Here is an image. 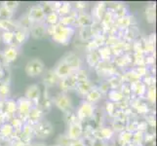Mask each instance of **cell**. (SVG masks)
Segmentation results:
<instances>
[{
  "mask_svg": "<svg viewBox=\"0 0 157 146\" xmlns=\"http://www.w3.org/2000/svg\"><path fill=\"white\" fill-rule=\"evenodd\" d=\"M75 29L73 28H67L62 24L53 25V33L51 35L54 42L58 43L59 45L67 46L69 44L72 36L74 35Z\"/></svg>",
  "mask_w": 157,
  "mask_h": 146,
  "instance_id": "6da1fadb",
  "label": "cell"
},
{
  "mask_svg": "<svg viewBox=\"0 0 157 146\" xmlns=\"http://www.w3.org/2000/svg\"><path fill=\"white\" fill-rule=\"evenodd\" d=\"M51 100H52V103L55 104L59 110L64 113V114L73 111L71 99H69V96L67 94H63V93L57 94L56 95H54L52 97Z\"/></svg>",
  "mask_w": 157,
  "mask_h": 146,
  "instance_id": "7a4b0ae2",
  "label": "cell"
},
{
  "mask_svg": "<svg viewBox=\"0 0 157 146\" xmlns=\"http://www.w3.org/2000/svg\"><path fill=\"white\" fill-rule=\"evenodd\" d=\"M25 71L29 77H37L45 71V64L40 58H32L25 64Z\"/></svg>",
  "mask_w": 157,
  "mask_h": 146,
  "instance_id": "3957f363",
  "label": "cell"
},
{
  "mask_svg": "<svg viewBox=\"0 0 157 146\" xmlns=\"http://www.w3.org/2000/svg\"><path fill=\"white\" fill-rule=\"evenodd\" d=\"M95 71L100 77L104 78H110L112 76H115L117 74V67L114 66L112 62H102L101 61L99 64L95 68Z\"/></svg>",
  "mask_w": 157,
  "mask_h": 146,
  "instance_id": "277c9868",
  "label": "cell"
},
{
  "mask_svg": "<svg viewBox=\"0 0 157 146\" xmlns=\"http://www.w3.org/2000/svg\"><path fill=\"white\" fill-rule=\"evenodd\" d=\"M53 133V125L47 120H42L33 126L34 137L40 139H45Z\"/></svg>",
  "mask_w": 157,
  "mask_h": 146,
  "instance_id": "5b68a950",
  "label": "cell"
},
{
  "mask_svg": "<svg viewBox=\"0 0 157 146\" xmlns=\"http://www.w3.org/2000/svg\"><path fill=\"white\" fill-rule=\"evenodd\" d=\"M77 116V119L80 123H82L85 120H89V119L93 118L95 115V106L94 104H91L89 102L83 100L80 103L77 112L75 113Z\"/></svg>",
  "mask_w": 157,
  "mask_h": 146,
  "instance_id": "8992f818",
  "label": "cell"
},
{
  "mask_svg": "<svg viewBox=\"0 0 157 146\" xmlns=\"http://www.w3.org/2000/svg\"><path fill=\"white\" fill-rule=\"evenodd\" d=\"M32 106H34L32 104V102L28 100L25 97H21V99L17 101V113L18 116L24 123L26 122V118L32 108Z\"/></svg>",
  "mask_w": 157,
  "mask_h": 146,
  "instance_id": "52a82bcc",
  "label": "cell"
},
{
  "mask_svg": "<svg viewBox=\"0 0 157 146\" xmlns=\"http://www.w3.org/2000/svg\"><path fill=\"white\" fill-rule=\"evenodd\" d=\"M29 19L32 24H38V23H44L45 20V13L43 11L42 7L40 6V4H35L29 9V11L26 12Z\"/></svg>",
  "mask_w": 157,
  "mask_h": 146,
  "instance_id": "ba28073f",
  "label": "cell"
},
{
  "mask_svg": "<svg viewBox=\"0 0 157 146\" xmlns=\"http://www.w3.org/2000/svg\"><path fill=\"white\" fill-rule=\"evenodd\" d=\"M84 133V129L82 126V123L80 122H75L68 125L67 128V136L68 137V138L73 141V140H77L82 138V136Z\"/></svg>",
  "mask_w": 157,
  "mask_h": 146,
  "instance_id": "9c48e42d",
  "label": "cell"
},
{
  "mask_svg": "<svg viewBox=\"0 0 157 146\" xmlns=\"http://www.w3.org/2000/svg\"><path fill=\"white\" fill-rule=\"evenodd\" d=\"M64 62H67L68 66L71 67V69L73 70V72H76L77 70H79L80 68H82V62H81V58H79V56H77L76 54L73 52H68L67 54H64L63 56V58H61Z\"/></svg>",
  "mask_w": 157,
  "mask_h": 146,
  "instance_id": "30bf717a",
  "label": "cell"
},
{
  "mask_svg": "<svg viewBox=\"0 0 157 146\" xmlns=\"http://www.w3.org/2000/svg\"><path fill=\"white\" fill-rule=\"evenodd\" d=\"M25 97L30 102H32V104L38 106V102L40 100L41 97V93H40V88L38 85L33 84L30 85L29 87L26 89Z\"/></svg>",
  "mask_w": 157,
  "mask_h": 146,
  "instance_id": "8fae6325",
  "label": "cell"
},
{
  "mask_svg": "<svg viewBox=\"0 0 157 146\" xmlns=\"http://www.w3.org/2000/svg\"><path fill=\"white\" fill-rule=\"evenodd\" d=\"M53 69L59 80H62V79L66 78V77L69 76V75L74 73L71 67H70L67 62H64L63 59H59L58 63L56 64V66Z\"/></svg>",
  "mask_w": 157,
  "mask_h": 146,
  "instance_id": "7c38bea8",
  "label": "cell"
},
{
  "mask_svg": "<svg viewBox=\"0 0 157 146\" xmlns=\"http://www.w3.org/2000/svg\"><path fill=\"white\" fill-rule=\"evenodd\" d=\"M2 103V112L1 114L4 115V117H9L10 120L11 118L14 117L15 114L17 113V101H15L13 99H5V100H0Z\"/></svg>",
  "mask_w": 157,
  "mask_h": 146,
  "instance_id": "4fadbf2b",
  "label": "cell"
},
{
  "mask_svg": "<svg viewBox=\"0 0 157 146\" xmlns=\"http://www.w3.org/2000/svg\"><path fill=\"white\" fill-rule=\"evenodd\" d=\"M77 83L78 82L76 80V77H75V75L73 73V74L69 75V76H67L66 78L59 80V88H61V90H62V93L66 94L68 91L74 90L75 87H76Z\"/></svg>",
  "mask_w": 157,
  "mask_h": 146,
  "instance_id": "5bb4252c",
  "label": "cell"
},
{
  "mask_svg": "<svg viewBox=\"0 0 157 146\" xmlns=\"http://www.w3.org/2000/svg\"><path fill=\"white\" fill-rule=\"evenodd\" d=\"M0 137L2 139H8L12 141L13 139L18 138V133L14 131L10 123H3L0 126Z\"/></svg>",
  "mask_w": 157,
  "mask_h": 146,
  "instance_id": "9a60e30c",
  "label": "cell"
},
{
  "mask_svg": "<svg viewBox=\"0 0 157 146\" xmlns=\"http://www.w3.org/2000/svg\"><path fill=\"white\" fill-rule=\"evenodd\" d=\"M19 56V48L18 46H9L2 53L3 63L10 64L17 59Z\"/></svg>",
  "mask_w": 157,
  "mask_h": 146,
  "instance_id": "2e32d148",
  "label": "cell"
},
{
  "mask_svg": "<svg viewBox=\"0 0 157 146\" xmlns=\"http://www.w3.org/2000/svg\"><path fill=\"white\" fill-rule=\"evenodd\" d=\"M42 117H43V111L40 109L39 106L34 105V106H32V108L30 109L25 123L33 127L34 125H36L37 123L42 120Z\"/></svg>",
  "mask_w": 157,
  "mask_h": 146,
  "instance_id": "e0dca14e",
  "label": "cell"
},
{
  "mask_svg": "<svg viewBox=\"0 0 157 146\" xmlns=\"http://www.w3.org/2000/svg\"><path fill=\"white\" fill-rule=\"evenodd\" d=\"M29 34L35 39H43L47 35V25L44 23L33 24L29 29Z\"/></svg>",
  "mask_w": 157,
  "mask_h": 146,
  "instance_id": "ac0fdd59",
  "label": "cell"
},
{
  "mask_svg": "<svg viewBox=\"0 0 157 146\" xmlns=\"http://www.w3.org/2000/svg\"><path fill=\"white\" fill-rule=\"evenodd\" d=\"M107 10V4L105 2H98L97 3L93 10H92V18H93L94 21H101L102 18Z\"/></svg>",
  "mask_w": 157,
  "mask_h": 146,
  "instance_id": "d6986e66",
  "label": "cell"
},
{
  "mask_svg": "<svg viewBox=\"0 0 157 146\" xmlns=\"http://www.w3.org/2000/svg\"><path fill=\"white\" fill-rule=\"evenodd\" d=\"M136 21L134 20V17L131 15H127L125 17H122V18H118L114 20V26L119 29V30H124L130 26L135 25Z\"/></svg>",
  "mask_w": 157,
  "mask_h": 146,
  "instance_id": "ffe728a7",
  "label": "cell"
},
{
  "mask_svg": "<svg viewBox=\"0 0 157 146\" xmlns=\"http://www.w3.org/2000/svg\"><path fill=\"white\" fill-rule=\"evenodd\" d=\"M59 82V79L56 75L54 69H48L44 73L43 76V84H44L45 88H53L56 85H58Z\"/></svg>",
  "mask_w": 157,
  "mask_h": 146,
  "instance_id": "44dd1931",
  "label": "cell"
},
{
  "mask_svg": "<svg viewBox=\"0 0 157 146\" xmlns=\"http://www.w3.org/2000/svg\"><path fill=\"white\" fill-rule=\"evenodd\" d=\"M34 137L33 134V127L29 125V124L25 123L23 129H21V132L18 134V138L21 139V141L25 143H30L32 137Z\"/></svg>",
  "mask_w": 157,
  "mask_h": 146,
  "instance_id": "7402d4cb",
  "label": "cell"
},
{
  "mask_svg": "<svg viewBox=\"0 0 157 146\" xmlns=\"http://www.w3.org/2000/svg\"><path fill=\"white\" fill-rule=\"evenodd\" d=\"M93 88H95L94 83L92 82L91 80H86V81H83V82H78L74 90L76 91V93L79 96L84 99L86 95H87Z\"/></svg>",
  "mask_w": 157,
  "mask_h": 146,
  "instance_id": "603a6c76",
  "label": "cell"
},
{
  "mask_svg": "<svg viewBox=\"0 0 157 146\" xmlns=\"http://www.w3.org/2000/svg\"><path fill=\"white\" fill-rule=\"evenodd\" d=\"M93 18L91 14L87 12H77V17L75 24H77L79 28H86V26H91L93 24Z\"/></svg>",
  "mask_w": 157,
  "mask_h": 146,
  "instance_id": "cb8c5ba5",
  "label": "cell"
},
{
  "mask_svg": "<svg viewBox=\"0 0 157 146\" xmlns=\"http://www.w3.org/2000/svg\"><path fill=\"white\" fill-rule=\"evenodd\" d=\"M128 119L123 116V114L119 117L113 118V121L111 124V129L114 131V133H121L124 129H126V125H127Z\"/></svg>",
  "mask_w": 157,
  "mask_h": 146,
  "instance_id": "d4e9b609",
  "label": "cell"
},
{
  "mask_svg": "<svg viewBox=\"0 0 157 146\" xmlns=\"http://www.w3.org/2000/svg\"><path fill=\"white\" fill-rule=\"evenodd\" d=\"M107 8H109L113 12L115 19L122 18V17H125L127 15H130L127 5L124 3H114V5H113L112 7L107 6Z\"/></svg>",
  "mask_w": 157,
  "mask_h": 146,
  "instance_id": "484cf974",
  "label": "cell"
},
{
  "mask_svg": "<svg viewBox=\"0 0 157 146\" xmlns=\"http://www.w3.org/2000/svg\"><path fill=\"white\" fill-rule=\"evenodd\" d=\"M76 17L77 12L75 10H72L70 14L63 16V17H59V24L63 26H67V28H72V25L75 24V21H76Z\"/></svg>",
  "mask_w": 157,
  "mask_h": 146,
  "instance_id": "4316f807",
  "label": "cell"
},
{
  "mask_svg": "<svg viewBox=\"0 0 157 146\" xmlns=\"http://www.w3.org/2000/svg\"><path fill=\"white\" fill-rule=\"evenodd\" d=\"M101 61L100 54L97 51H90L87 52V55H86V62H87L88 66L92 68H95L99 64V62Z\"/></svg>",
  "mask_w": 157,
  "mask_h": 146,
  "instance_id": "83f0119b",
  "label": "cell"
},
{
  "mask_svg": "<svg viewBox=\"0 0 157 146\" xmlns=\"http://www.w3.org/2000/svg\"><path fill=\"white\" fill-rule=\"evenodd\" d=\"M130 86H131L132 94H135L139 99L144 96L147 87L142 82V81H138V82L132 83V84H130Z\"/></svg>",
  "mask_w": 157,
  "mask_h": 146,
  "instance_id": "f1b7e54d",
  "label": "cell"
},
{
  "mask_svg": "<svg viewBox=\"0 0 157 146\" xmlns=\"http://www.w3.org/2000/svg\"><path fill=\"white\" fill-rule=\"evenodd\" d=\"M101 97H102L101 93L98 90V88L95 87V88L92 89L87 95H86V96L84 97V100L89 102V103H91V104H95L100 99H101Z\"/></svg>",
  "mask_w": 157,
  "mask_h": 146,
  "instance_id": "f546056e",
  "label": "cell"
},
{
  "mask_svg": "<svg viewBox=\"0 0 157 146\" xmlns=\"http://www.w3.org/2000/svg\"><path fill=\"white\" fill-rule=\"evenodd\" d=\"M29 31L25 30L21 28H17L14 31V36H15V42L17 43L16 45H21V44H24V43L28 40L29 38Z\"/></svg>",
  "mask_w": 157,
  "mask_h": 146,
  "instance_id": "4dcf8cb0",
  "label": "cell"
},
{
  "mask_svg": "<svg viewBox=\"0 0 157 146\" xmlns=\"http://www.w3.org/2000/svg\"><path fill=\"white\" fill-rule=\"evenodd\" d=\"M18 21H15L13 20H0V30L2 31H15L19 28Z\"/></svg>",
  "mask_w": 157,
  "mask_h": 146,
  "instance_id": "1f68e13d",
  "label": "cell"
},
{
  "mask_svg": "<svg viewBox=\"0 0 157 146\" xmlns=\"http://www.w3.org/2000/svg\"><path fill=\"white\" fill-rule=\"evenodd\" d=\"M132 137L133 133H130L127 129H124L121 133H119L118 143L120 144V146H127L130 143H132Z\"/></svg>",
  "mask_w": 157,
  "mask_h": 146,
  "instance_id": "d6a6232c",
  "label": "cell"
},
{
  "mask_svg": "<svg viewBox=\"0 0 157 146\" xmlns=\"http://www.w3.org/2000/svg\"><path fill=\"white\" fill-rule=\"evenodd\" d=\"M0 40H2V42L5 45H7V47L16 46L13 31H1V33H0Z\"/></svg>",
  "mask_w": 157,
  "mask_h": 146,
  "instance_id": "836d02e7",
  "label": "cell"
},
{
  "mask_svg": "<svg viewBox=\"0 0 157 146\" xmlns=\"http://www.w3.org/2000/svg\"><path fill=\"white\" fill-rule=\"evenodd\" d=\"M99 54H100V57H101V59L102 62H112V53H111V50L110 48L105 45L101 47L99 50H98Z\"/></svg>",
  "mask_w": 157,
  "mask_h": 146,
  "instance_id": "e575fe53",
  "label": "cell"
},
{
  "mask_svg": "<svg viewBox=\"0 0 157 146\" xmlns=\"http://www.w3.org/2000/svg\"><path fill=\"white\" fill-rule=\"evenodd\" d=\"M145 19L148 24H154L155 23V5L154 4H148L147 7H145Z\"/></svg>",
  "mask_w": 157,
  "mask_h": 146,
  "instance_id": "d590c367",
  "label": "cell"
},
{
  "mask_svg": "<svg viewBox=\"0 0 157 146\" xmlns=\"http://www.w3.org/2000/svg\"><path fill=\"white\" fill-rule=\"evenodd\" d=\"M107 95L108 99H109L110 102H113V103H119V102L124 100V96L120 90H110L107 93Z\"/></svg>",
  "mask_w": 157,
  "mask_h": 146,
  "instance_id": "8d00e7d4",
  "label": "cell"
},
{
  "mask_svg": "<svg viewBox=\"0 0 157 146\" xmlns=\"http://www.w3.org/2000/svg\"><path fill=\"white\" fill-rule=\"evenodd\" d=\"M72 10V4L70 2H62L61 6L57 10V14L59 15V17H63V16H67L71 13Z\"/></svg>",
  "mask_w": 157,
  "mask_h": 146,
  "instance_id": "74e56055",
  "label": "cell"
},
{
  "mask_svg": "<svg viewBox=\"0 0 157 146\" xmlns=\"http://www.w3.org/2000/svg\"><path fill=\"white\" fill-rule=\"evenodd\" d=\"M79 38L81 41H83V42H89L92 38H93L90 26H86V28H79Z\"/></svg>",
  "mask_w": 157,
  "mask_h": 146,
  "instance_id": "f35d334b",
  "label": "cell"
},
{
  "mask_svg": "<svg viewBox=\"0 0 157 146\" xmlns=\"http://www.w3.org/2000/svg\"><path fill=\"white\" fill-rule=\"evenodd\" d=\"M107 83H108V85H109L111 90H119L121 87V85L123 84L120 75H115V76H112L110 78H108Z\"/></svg>",
  "mask_w": 157,
  "mask_h": 146,
  "instance_id": "ab89813d",
  "label": "cell"
},
{
  "mask_svg": "<svg viewBox=\"0 0 157 146\" xmlns=\"http://www.w3.org/2000/svg\"><path fill=\"white\" fill-rule=\"evenodd\" d=\"M59 17L57 14V12H51L45 16L44 24L46 25H56L59 24Z\"/></svg>",
  "mask_w": 157,
  "mask_h": 146,
  "instance_id": "60d3db41",
  "label": "cell"
},
{
  "mask_svg": "<svg viewBox=\"0 0 157 146\" xmlns=\"http://www.w3.org/2000/svg\"><path fill=\"white\" fill-rule=\"evenodd\" d=\"M10 95V86L8 83L0 81V100L8 99Z\"/></svg>",
  "mask_w": 157,
  "mask_h": 146,
  "instance_id": "b9f144b4",
  "label": "cell"
},
{
  "mask_svg": "<svg viewBox=\"0 0 157 146\" xmlns=\"http://www.w3.org/2000/svg\"><path fill=\"white\" fill-rule=\"evenodd\" d=\"M71 140L68 138V137L66 133L59 134L56 138V145L57 146H70L71 145Z\"/></svg>",
  "mask_w": 157,
  "mask_h": 146,
  "instance_id": "7bdbcfd3",
  "label": "cell"
},
{
  "mask_svg": "<svg viewBox=\"0 0 157 146\" xmlns=\"http://www.w3.org/2000/svg\"><path fill=\"white\" fill-rule=\"evenodd\" d=\"M14 12L6 8L4 5H0V20H12Z\"/></svg>",
  "mask_w": 157,
  "mask_h": 146,
  "instance_id": "ee69618b",
  "label": "cell"
},
{
  "mask_svg": "<svg viewBox=\"0 0 157 146\" xmlns=\"http://www.w3.org/2000/svg\"><path fill=\"white\" fill-rule=\"evenodd\" d=\"M144 133L143 132H135L133 133V137H132V143L135 145H138V146H143L144 143Z\"/></svg>",
  "mask_w": 157,
  "mask_h": 146,
  "instance_id": "f6af8a7d",
  "label": "cell"
},
{
  "mask_svg": "<svg viewBox=\"0 0 157 146\" xmlns=\"http://www.w3.org/2000/svg\"><path fill=\"white\" fill-rule=\"evenodd\" d=\"M117 111H118V108H117L116 103H113V102H110V101H107L105 103V112L110 117L114 118Z\"/></svg>",
  "mask_w": 157,
  "mask_h": 146,
  "instance_id": "bcb514c9",
  "label": "cell"
},
{
  "mask_svg": "<svg viewBox=\"0 0 157 146\" xmlns=\"http://www.w3.org/2000/svg\"><path fill=\"white\" fill-rule=\"evenodd\" d=\"M145 99H147L150 103H154L155 99H156V90H155V86L153 87H148L147 89V92H145Z\"/></svg>",
  "mask_w": 157,
  "mask_h": 146,
  "instance_id": "7dc6e473",
  "label": "cell"
},
{
  "mask_svg": "<svg viewBox=\"0 0 157 146\" xmlns=\"http://www.w3.org/2000/svg\"><path fill=\"white\" fill-rule=\"evenodd\" d=\"M74 75H75V77H76L77 82H83V81L89 80L88 72L83 68H80L76 72H74Z\"/></svg>",
  "mask_w": 157,
  "mask_h": 146,
  "instance_id": "c3c4849f",
  "label": "cell"
},
{
  "mask_svg": "<svg viewBox=\"0 0 157 146\" xmlns=\"http://www.w3.org/2000/svg\"><path fill=\"white\" fill-rule=\"evenodd\" d=\"M144 52L145 55H154L155 53V44L149 43L147 40L144 42Z\"/></svg>",
  "mask_w": 157,
  "mask_h": 146,
  "instance_id": "681fc988",
  "label": "cell"
},
{
  "mask_svg": "<svg viewBox=\"0 0 157 146\" xmlns=\"http://www.w3.org/2000/svg\"><path fill=\"white\" fill-rule=\"evenodd\" d=\"M155 75H151V74H148L147 76H144V78H142V82L147 86V87H153L155 86Z\"/></svg>",
  "mask_w": 157,
  "mask_h": 146,
  "instance_id": "f907efd6",
  "label": "cell"
},
{
  "mask_svg": "<svg viewBox=\"0 0 157 146\" xmlns=\"http://www.w3.org/2000/svg\"><path fill=\"white\" fill-rule=\"evenodd\" d=\"M135 71H136L140 77L144 78V76L149 74V68L147 66H136L135 68H133Z\"/></svg>",
  "mask_w": 157,
  "mask_h": 146,
  "instance_id": "816d5d0a",
  "label": "cell"
},
{
  "mask_svg": "<svg viewBox=\"0 0 157 146\" xmlns=\"http://www.w3.org/2000/svg\"><path fill=\"white\" fill-rule=\"evenodd\" d=\"M88 6L87 2L84 1H78V2H74L73 4V10H75L76 12H85L86 8Z\"/></svg>",
  "mask_w": 157,
  "mask_h": 146,
  "instance_id": "f5cc1de1",
  "label": "cell"
},
{
  "mask_svg": "<svg viewBox=\"0 0 157 146\" xmlns=\"http://www.w3.org/2000/svg\"><path fill=\"white\" fill-rule=\"evenodd\" d=\"M2 5H4L5 7L11 10L12 12H15V11L17 10V8L19 7L20 2H18V1H4V2H2Z\"/></svg>",
  "mask_w": 157,
  "mask_h": 146,
  "instance_id": "db71d44e",
  "label": "cell"
},
{
  "mask_svg": "<svg viewBox=\"0 0 157 146\" xmlns=\"http://www.w3.org/2000/svg\"><path fill=\"white\" fill-rule=\"evenodd\" d=\"M135 109H136V111L139 113V114H143V115H147L148 111H149L147 104L142 103V102H140V103L136 108H135Z\"/></svg>",
  "mask_w": 157,
  "mask_h": 146,
  "instance_id": "11a10c76",
  "label": "cell"
},
{
  "mask_svg": "<svg viewBox=\"0 0 157 146\" xmlns=\"http://www.w3.org/2000/svg\"><path fill=\"white\" fill-rule=\"evenodd\" d=\"M98 90L101 93V95H104V94H107L108 92H109L111 89L109 87V85H108L107 83V81H105V82H102L99 87H98Z\"/></svg>",
  "mask_w": 157,
  "mask_h": 146,
  "instance_id": "9f6ffc18",
  "label": "cell"
},
{
  "mask_svg": "<svg viewBox=\"0 0 157 146\" xmlns=\"http://www.w3.org/2000/svg\"><path fill=\"white\" fill-rule=\"evenodd\" d=\"M145 122L147 123V125L150 127H154L155 126V117L153 114H147L145 115Z\"/></svg>",
  "mask_w": 157,
  "mask_h": 146,
  "instance_id": "6f0895ef",
  "label": "cell"
},
{
  "mask_svg": "<svg viewBox=\"0 0 157 146\" xmlns=\"http://www.w3.org/2000/svg\"><path fill=\"white\" fill-rule=\"evenodd\" d=\"M25 143L23 142L19 138L13 139L12 141H10V144H9V146H25Z\"/></svg>",
  "mask_w": 157,
  "mask_h": 146,
  "instance_id": "680465c9",
  "label": "cell"
},
{
  "mask_svg": "<svg viewBox=\"0 0 157 146\" xmlns=\"http://www.w3.org/2000/svg\"><path fill=\"white\" fill-rule=\"evenodd\" d=\"M70 146H87V144H86V142L84 141L83 138H80L77 140H73Z\"/></svg>",
  "mask_w": 157,
  "mask_h": 146,
  "instance_id": "91938a15",
  "label": "cell"
},
{
  "mask_svg": "<svg viewBox=\"0 0 157 146\" xmlns=\"http://www.w3.org/2000/svg\"><path fill=\"white\" fill-rule=\"evenodd\" d=\"M145 40H147V42H149V43H152V44H155V41H156L155 33H151Z\"/></svg>",
  "mask_w": 157,
  "mask_h": 146,
  "instance_id": "94428289",
  "label": "cell"
},
{
  "mask_svg": "<svg viewBox=\"0 0 157 146\" xmlns=\"http://www.w3.org/2000/svg\"><path fill=\"white\" fill-rule=\"evenodd\" d=\"M32 146H47V145L43 142H35V143H32Z\"/></svg>",
  "mask_w": 157,
  "mask_h": 146,
  "instance_id": "6125c7cd",
  "label": "cell"
},
{
  "mask_svg": "<svg viewBox=\"0 0 157 146\" xmlns=\"http://www.w3.org/2000/svg\"><path fill=\"white\" fill-rule=\"evenodd\" d=\"M2 66H3V62H0V69H2V68H3Z\"/></svg>",
  "mask_w": 157,
  "mask_h": 146,
  "instance_id": "be15d7a7",
  "label": "cell"
},
{
  "mask_svg": "<svg viewBox=\"0 0 157 146\" xmlns=\"http://www.w3.org/2000/svg\"><path fill=\"white\" fill-rule=\"evenodd\" d=\"M25 146H32V143H25Z\"/></svg>",
  "mask_w": 157,
  "mask_h": 146,
  "instance_id": "e7e4bbea",
  "label": "cell"
},
{
  "mask_svg": "<svg viewBox=\"0 0 157 146\" xmlns=\"http://www.w3.org/2000/svg\"><path fill=\"white\" fill-rule=\"evenodd\" d=\"M127 146H138V145H135V144H133V143H130V144L127 145Z\"/></svg>",
  "mask_w": 157,
  "mask_h": 146,
  "instance_id": "03108f58",
  "label": "cell"
},
{
  "mask_svg": "<svg viewBox=\"0 0 157 146\" xmlns=\"http://www.w3.org/2000/svg\"><path fill=\"white\" fill-rule=\"evenodd\" d=\"M49 146H57L56 144H52V145H49Z\"/></svg>",
  "mask_w": 157,
  "mask_h": 146,
  "instance_id": "003e7915",
  "label": "cell"
}]
</instances>
